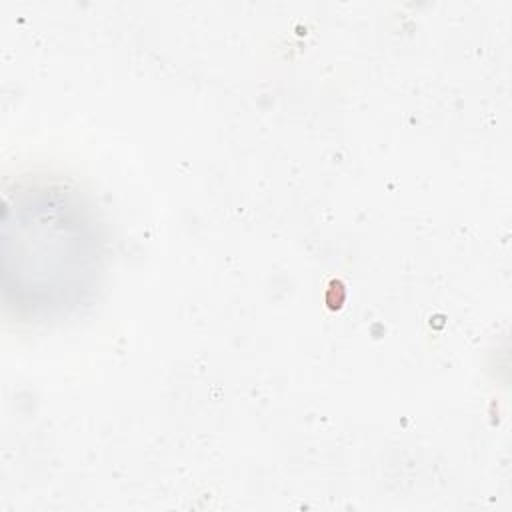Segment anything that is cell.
Wrapping results in <instances>:
<instances>
[{
	"label": "cell",
	"instance_id": "1",
	"mask_svg": "<svg viewBox=\"0 0 512 512\" xmlns=\"http://www.w3.org/2000/svg\"><path fill=\"white\" fill-rule=\"evenodd\" d=\"M4 296L26 316L78 308L98 286L104 238L90 204L60 182L26 180L6 190Z\"/></svg>",
	"mask_w": 512,
	"mask_h": 512
}]
</instances>
